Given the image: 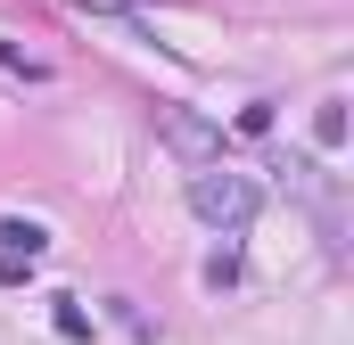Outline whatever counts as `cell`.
<instances>
[{
  "label": "cell",
  "mask_w": 354,
  "mask_h": 345,
  "mask_svg": "<svg viewBox=\"0 0 354 345\" xmlns=\"http://www.w3.org/2000/svg\"><path fill=\"white\" fill-rule=\"evenodd\" d=\"M189 214L214 222V230H239V222L256 214V181H248V172H223V165H198L189 172Z\"/></svg>",
  "instance_id": "obj_1"
},
{
  "label": "cell",
  "mask_w": 354,
  "mask_h": 345,
  "mask_svg": "<svg viewBox=\"0 0 354 345\" xmlns=\"http://www.w3.org/2000/svg\"><path fill=\"white\" fill-rule=\"evenodd\" d=\"M157 132L174 140L189 165H214V157H223V132H214V124H198V115H181V107H157Z\"/></svg>",
  "instance_id": "obj_2"
},
{
  "label": "cell",
  "mask_w": 354,
  "mask_h": 345,
  "mask_svg": "<svg viewBox=\"0 0 354 345\" xmlns=\"http://www.w3.org/2000/svg\"><path fill=\"white\" fill-rule=\"evenodd\" d=\"M41 247H50V230H41V222H25V214H8V222H0V255H33V263H41Z\"/></svg>",
  "instance_id": "obj_3"
},
{
  "label": "cell",
  "mask_w": 354,
  "mask_h": 345,
  "mask_svg": "<svg viewBox=\"0 0 354 345\" xmlns=\"http://www.w3.org/2000/svg\"><path fill=\"white\" fill-rule=\"evenodd\" d=\"M313 148H346V99H322L313 107Z\"/></svg>",
  "instance_id": "obj_4"
},
{
  "label": "cell",
  "mask_w": 354,
  "mask_h": 345,
  "mask_svg": "<svg viewBox=\"0 0 354 345\" xmlns=\"http://www.w3.org/2000/svg\"><path fill=\"white\" fill-rule=\"evenodd\" d=\"M0 66H8L17 83H50V75H58L50 58H33V50H17V41H0Z\"/></svg>",
  "instance_id": "obj_5"
},
{
  "label": "cell",
  "mask_w": 354,
  "mask_h": 345,
  "mask_svg": "<svg viewBox=\"0 0 354 345\" xmlns=\"http://www.w3.org/2000/svg\"><path fill=\"white\" fill-rule=\"evenodd\" d=\"M50 321H58V337H75V345L91 337V313L75 304V296H58V304H50Z\"/></svg>",
  "instance_id": "obj_6"
},
{
  "label": "cell",
  "mask_w": 354,
  "mask_h": 345,
  "mask_svg": "<svg viewBox=\"0 0 354 345\" xmlns=\"http://www.w3.org/2000/svg\"><path fill=\"white\" fill-rule=\"evenodd\" d=\"M239 132H248V140H264V132H272V107H264V99H256V107H239Z\"/></svg>",
  "instance_id": "obj_7"
},
{
  "label": "cell",
  "mask_w": 354,
  "mask_h": 345,
  "mask_svg": "<svg viewBox=\"0 0 354 345\" xmlns=\"http://www.w3.org/2000/svg\"><path fill=\"white\" fill-rule=\"evenodd\" d=\"M239 279V255H206V288H231Z\"/></svg>",
  "instance_id": "obj_8"
}]
</instances>
